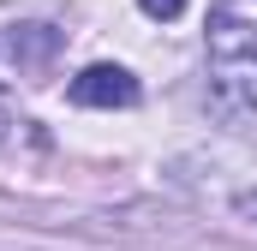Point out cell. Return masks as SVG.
<instances>
[{"instance_id":"cell-1","label":"cell","mask_w":257,"mask_h":251,"mask_svg":"<svg viewBox=\"0 0 257 251\" xmlns=\"http://www.w3.org/2000/svg\"><path fill=\"white\" fill-rule=\"evenodd\" d=\"M203 42H209V60L233 66L257 54V0H215L209 6V24H203Z\"/></svg>"},{"instance_id":"cell-2","label":"cell","mask_w":257,"mask_h":251,"mask_svg":"<svg viewBox=\"0 0 257 251\" xmlns=\"http://www.w3.org/2000/svg\"><path fill=\"white\" fill-rule=\"evenodd\" d=\"M209 114L221 126H239V132L257 126V54L215 72V84H209Z\"/></svg>"},{"instance_id":"cell-3","label":"cell","mask_w":257,"mask_h":251,"mask_svg":"<svg viewBox=\"0 0 257 251\" xmlns=\"http://www.w3.org/2000/svg\"><path fill=\"white\" fill-rule=\"evenodd\" d=\"M66 96L78 102V108H138V78H132L126 66H114V60H96V66H84L72 84H66Z\"/></svg>"},{"instance_id":"cell-4","label":"cell","mask_w":257,"mask_h":251,"mask_svg":"<svg viewBox=\"0 0 257 251\" xmlns=\"http://www.w3.org/2000/svg\"><path fill=\"white\" fill-rule=\"evenodd\" d=\"M138 6H144V12H150L156 24H174V18H180V12H186L192 0H138Z\"/></svg>"},{"instance_id":"cell-5","label":"cell","mask_w":257,"mask_h":251,"mask_svg":"<svg viewBox=\"0 0 257 251\" xmlns=\"http://www.w3.org/2000/svg\"><path fill=\"white\" fill-rule=\"evenodd\" d=\"M0 138H6V108H0Z\"/></svg>"}]
</instances>
